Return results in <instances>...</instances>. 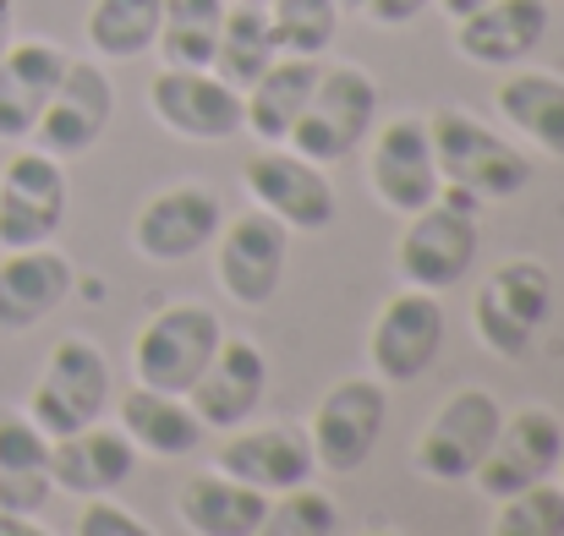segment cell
Here are the masks:
<instances>
[{"instance_id":"6da1fadb","label":"cell","mask_w":564,"mask_h":536,"mask_svg":"<svg viewBox=\"0 0 564 536\" xmlns=\"http://www.w3.org/2000/svg\"><path fill=\"white\" fill-rule=\"evenodd\" d=\"M427 132H433V160H438L444 186H460L477 203H505V197L527 192V181H532L527 149H516L482 116H471L460 105H438L427 116Z\"/></svg>"},{"instance_id":"7a4b0ae2","label":"cell","mask_w":564,"mask_h":536,"mask_svg":"<svg viewBox=\"0 0 564 536\" xmlns=\"http://www.w3.org/2000/svg\"><path fill=\"white\" fill-rule=\"evenodd\" d=\"M373 127H378L373 72L357 66V61H335V66L318 72L313 99H307V110L296 116L285 149H296L302 160H313V165L329 171V165H346V160L373 138Z\"/></svg>"},{"instance_id":"3957f363","label":"cell","mask_w":564,"mask_h":536,"mask_svg":"<svg viewBox=\"0 0 564 536\" xmlns=\"http://www.w3.org/2000/svg\"><path fill=\"white\" fill-rule=\"evenodd\" d=\"M554 318V274L538 258L499 263L471 296V329L499 361H521Z\"/></svg>"},{"instance_id":"277c9868","label":"cell","mask_w":564,"mask_h":536,"mask_svg":"<svg viewBox=\"0 0 564 536\" xmlns=\"http://www.w3.org/2000/svg\"><path fill=\"white\" fill-rule=\"evenodd\" d=\"M499 422H505V405L488 389H455V394H444L438 411L427 416L416 449H411L416 477H427L438 488L471 482V471L482 466V455L499 438Z\"/></svg>"},{"instance_id":"5b68a950","label":"cell","mask_w":564,"mask_h":536,"mask_svg":"<svg viewBox=\"0 0 564 536\" xmlns=\"http://www.w3.org/2000/svg\"><path fill=\"white\" fill-rule=\"evenodd\" d=\"M105 405H110V357L88 335H72L44 357V372L28 394V422L44 438H66L99 422Z\"/></svg>"},{"instance_id":"8992f818","label":"cell","mask_w":564,"mask_h":536,"mask_svg":"<svg viewBox=\"0 0 564 536\" xmlns=\"http://www.w3.org/2000/svg\"><path fill=\"white\" fill-rule=\"evenodd\" d=\"M225 340V324L214 307L203 302H171L160 307L138 340H132V378L160 389V394H187L197 383V372L208 367V357L219 351Z\"/></svg>"},{"instance_id":"52a82bcc","label":"cell","mask_w":564,"mask_h":536,"mask_svg":"<svg viewBox=\"0 0 564 536\" xmlns=\"http://www.w3.org/2000/svg\"><path fill=\"white\" fill-rule=\"evenodd\" d=\"M241 186H247V197H252L263 214H274L291 236H318V230H329V225H335V208H340L329 171L313 165V160H302V154L285 149V143H263V149L247 160Z\"/></svg>"},{"instance_id":"ba28073f","label":"cell","mask_w":564,"mask_h":536,"mask_svg":"<svg viewBox=\"0 0 564 536\" xmlns=\"http://www.w3.org/2000/svg\"><path fill=\"white\" fill-rule=\"evenodd\" d=\"M285 263H291V230L263 208L225 219L214 236V280L236 307H269L285 285Z\"/></svg>"},{"instance_id":"9c48e42d","label":"cell","mask_w":564,"mask_h":536,"mask_svg":"<svg viewBox=\"0 0 564 536\" xmlns=\"http://www.w3.org/2000/svg\"><path fill=\"white\" fill-rule=\"evenodd\" d=\"M477 247H482L477 214H466V208L433 197L422 214L405 219L400 247H394V269H400V280H405L411 291H433V296H438V291H449V285H460V280L471 274Z\"/></svg>"},{"instance_id":"30bf717a","label":"cell","mask_w":564,"mask_h":536,"mask_svg":"<svg viewBox=\"0 0 564 536\" xmlns=\"http://www.w3.org/2000/svg\"><path fill=\"white\" fill-rule=\"evenodd\" d=\"M564 455V422L549 405H521L499 422V438L494 449L482 455V466L471 471V488L482 499H510V493H527L538 482H554Z\"/></svg>"},{"instance_id":"8fae6325","label":"cell","mask_w":564,"mask_h":536,"mask_svg":"<svg viewBox=\"0 0 564 536\" xmlns=\"http://www.w3.org/2000/svg\"><path fill=\"white\" fill-rule=\"evenodd\" d=\"M383 422H389L383 383L378 378H340L307 422V444H313L318 471H335V477L362 471L383 438Z\"/></svg>"},{"instance_id":"7c38bea8","label":"cell","mask_w":564,"mask_h":536,"mask_svg":"<svg viewBox=\"0 0 564 536\" xmlns=\"http://www.w3.org/2000/svg\"><path fill=\"white\" fill-rule=\"evenodd\" d=\"M66 165L44 149H22L11 154V165L0 171V252H22V247H50L55 230L66 225Z\"/></svg>"},{"instance_id":"4fadbf2b","label":"cell","mask_w":564,"mask_h":536,"mask_svg":"<svg viewBox=\"0 0 564 536\" xmlns=\"http://www.w3.org/2000/svg\"><path fill=\"white\" fill-rule=\"evenodd\" d=\"M219 225H225L219 192L203 181H176L132 214V247L149 263H187L214 247Z\"/></svg>"},{"instance_id":"5bb4252c","label":"cell","mask_w":564,"mask_h":536,"mask_svg":"<svg viewBox=\"0 0 564 536\" xmlns=\"http://www.w3.org/2000/svg\"><path fill=\"white\" fill-rule=\"evenodd\" d=\"M154 121L182 143H230L241 138V94L208 66H165L149 83Z\"/></svg>"},{"instance_id":"9a60e30c","label":"cell","mask_w":564,"mask_h":536,"mask_svg":"<svg viewBox=\"0 0 564 536\" xmlns=\"http://www.w3.org/2000/svg\"><path fill=\"white\" fill-rule=\"evenodd\" d=\"M438 160H433V132L427 116H394L373 132L368 149V192L389 214L411 219L438 197Z\"/></svg>"},{"instance_id":"2e32d148","label":"cell","mask_w":564,"mask_h":536,"mask_svg":"<svg viewBox=\"0 0 564 536\" xmlns=\"http://www.w3.org/2000/svg\"><path fill=\"white\" fill-rule=\"evenodd\" d=\"M116 121V83L105 77L99 61H66L61 88L50 94L39 127H33V149L66 160H83Z\"/></svg>"},{"instance_id":"e0dca14e","label":"cell","mask_w":564,"mask_h":536,"mask_svg":"<svg viewBox=\"0 0 564 536\" xmlns=\"http://www.w3.org/2000/svg\"><path fill=\"white\" fill-rule=\"evenodd\" d=\"M444 351V307L433 291H400L378 307L368 329V361L378 383H416Z\"/></svg>"},{"instance_id":"ac0fdd59","label":"cell","mask_w":564,"mask_h":536,"mask_svg":"<svg viewBox=\"0 0 564 536\" xmlns=\"http://www.w3.org/2000/svg\"><path fill=\"white\" fill-rule=\"evenodd\" d=\"M214 466L258 493H291L302 482H313L318 460H313V444H307V427H291V422H269V427H230Z\"/></svg>"},{"instance_id":"d6986e66","label":"cell","mask_w":564,"mask_h":536,"mask_svg":"<svg viewBox=\"0 0 564 536\" xmlns=\"http://www.w3.org/2000/svg\"><path fill=\"white\" fill-rule=\"evenodd\" d=\"M549 28H554L549 0H488L455 22V55L488 72H510L538 55Z\"/></svg>"},{"instance_id":"ffe728a7","label":"cell","mask_w":564,"mask_h":536,"mask_svg":"<svg viewBox=\"0 0 564 536\" xmlns=\"http://www.w3.org/2000/svg\"><path fill=\"white\" fill-rule=\"evenodd\" d=\"M269 394V357L252 346V340H236L225 335L219 351L208 357V367L197 372V383L187 389V405L197 411L203 427H241Z\"/></svg>"},{"instance_id":"44dd1931","label":"cell","mask_w":564,"mask_h":536,"mask_svg":"<svg viewBox=\"0 0 564 536\" xmlns=\"http://www.w3.org/2000/svg\"><path fill=\"white\" fill-rule=\"evenodd\" d=\"M77 291V269L55 247H22L0 258V335H28Z\"/></svg>"},{"instance_id":"7402d4cb","label":"cell","mask_w":564,"mask_h":536,"mask_svg":"<svg viewBox=\"0 0 564 536\" xmlns=\"http://www.w3.org/2000/svg\"><path fill=\"white\" fill-rule=\"evenodd\" d=\"M66 50L55 39H11L0 55V143H28L50 94L66 77Z\"/></svg>"},{"instance_id":"603a6c76","label":"cell","mask_w":564,"mask_h":536,"mask_svg":"<svg viewBox=\"0 0 564 536\" xmlns=\"http://www.w3.org/2000/svg\"><path fill=\"white\" fill-rule=\"evenodd\" d=\"M132 471H138V444L121 427L88 422L66 438H50V477H55L61 493L105 499L121 482H132Z\"/></svg>"},{"instance_id":"cb8c5ba5","label":"cell","mask_w":564,"mask_h":536,"mask_svg":"<svg viewBox=\"0 0 564 536\" xmlns=\"http://www.w3.org/2000/svg\"><path fill=\"white\" fill-rule=\"evenodd\" d=\"M494 110H499V121L521 143H532L549 160H564V77L560 72L510 66V77L494 88Z\"/></svg>"},{"instance_id":"d4e9b609","label":"cell","mask_w":564,"mask_h":536,"mask_svg":"<svg viewBox=\"0 0 564 536\" xmlns=\"http://www.w3.org/2000/svg\"><path fill=\"white\" fill-rule=\"evenodd\" d=\"M318 72H324V61H313V55H274V66L241 94V132H252L258 143H285L296 116L313 99Z\"/></svg>"},{"instance_id":"484cf974","label":"cell","mask_w":564,"mask_h":536,"mask_svg":"<svg viewBox=\"0 0 564 536\" xmlns=\"http://www.w3.org/2000/svg\"><path fill=\"white\" fill-rule=\"evenodd\" d=\"M121 416V433L138 444V455H160V460H182L203 444V422L187 405V394H160L149 383H132L116 405Z\"/></svg>"},{"instance_id":"4316f807","label":"cell","mask_w":564,"mask_h":536,"mask_svg":"<svg viewBox=\"0 0 564 536\" xmlns=\"http://www.w3.org/2000/svg\"><path fill=\"white\" fill-rule=\"evenodd\" d=\"M263 510H269V493L225 477L219 466L187 477L182 493H176V515L192 536H252Z\"/></svg>"},{"instance_id":"83f0119b","label":"cell","mask_w":564,"mask_h":536,"mask_svg":"<svg viewBox=\"0 0 564 536\" xmlns=\"http://www.w3.org/2000/svg\"><path fill=\"white\" fill-rule=\"evenodd\" d=\"M55 493L50 477V438L28 422V411L0 416V510L6 515H39Z\"/></svg>"},{"instance_id":"f1b7e54d","label":"cell","mask_w":564,"mask_h":536,"mask_svg":"<svg viewBox=\"0 0 564 536\" xmlns=\"http://www.w3.org/2000/svg\"><path fill=\"white\" fill-rule=\"evenodd\" d=\"M274 55H280V44H274L269 11L263 6H247V0H230L225 6V22H219V44H214L208 72L225 77L236 94H247L274 66Z\"/></svg>"},{"instance_id":"f546056e","label":"cell","mask_w":564,"mask_h":536,"mask_svg":"<svg viewBox=\"0 0 564 536\" xmlns=\"http://www.w3.org/2000/svg\"><path fill=\"white\" fill-rule=\"evenodd\" d=\"M160 11L165 0H94L83 33L99 61H138L160 39Z\"/></svg>"},{"instance_id":"4dcf8cb0","label":"cell","mask_w":564,"mask_h":536,"mask_svg":"<svg viewBox=\"0 0 564 536\" xmlns=\"http://www.w3.org/2000/svg\"><path fill=\"white\" fill-rule=\"evenodd\" d=\"M230 0H165L160 11V61L165 66H208L214 44H219V22H225Z\"/></svg>"},{"instance_id":"1f68e13d","label":"cell","mask_w":564,"mask_h":536,"mask_svg":"<svg viewBox=\"0 0 564 536\" xmlns=\"http://www.w3.org/2000/svg\"><path fill=\"white\" fill-rule=\"evenodd\" d=\"M263 11H269V28H274L280 55H313V61H324V50L340 33V6L335 0H269Z\"/></svg>"},{"instance_id":"d6a6232c","label":"cell","mask_w":564,"mask_h":536,"mask_svg":"<svg viewBox=\"0 0 564 536\" xmlns=\"http://www.w3.org/2000/svg\"><path fill=\"white\" fill-rule=\"evenodd\" d=\"M335 521H340L335 499L318 493L313 482H302V488L269 499V510H263L252 536H335Z\"/></svg>"},{"instance_id":"836d02e7","label":"cell","mask_w":564,"mask_h":536,"mask_svg":"<svg viewBox=\"0 0 564 536\" xmlns=\"http://www.w3.org/2000/svg\"><path fill=\"white\" fill-rule=\"evenodd\" d=\"M488 536H564V488L538 482L527 493L499 499V515H494Z\"/></svg>"},{"instance_id":"e575fe53","label":"cell","mask_w":564,"mask_h":536,"mask_svg":"<svg viewBox=\"0 0 564 536\" xmlns=\"http://www.w3.org/2000/svg\"><path fill=\"white\" fill-rule=\"evenodd\" d=\"M77 536H154V532L105 493V499H88V510L77 515Z\"/></svg>"},{"instance_id":"d590c367","label":"cell","mask_w":564,"mask_h":536,"mask_svg":"<svg viewBox=\"0 0 564 536\" xmlns=\"http://www.w3.org/2000/svg\"><path fill=\"white\" fill-rule=\"evenodd\" d=\"M427 6H433V0H362V11L373 17L378 28H405V22H416Z\"/></svg>"},{"instance_id":"8d00e7d4","label":"cell","mask_w":564,"mask_h":536,"mask_svg":"<svg viewBox=\"0 0 564 536\" xmlns=\"http://www.w3.org/2000/svg\"><path fill=\"white\" fill-rule=\"evenodd\" d=\"M0 536H55V532H44L33 515H6L0 510Z\"/></svg>"},{"instance_id":"74e56055","label":"cell","mask_w":564,"mask_h":536,"mask_svg":"<svg viewBox=\"0 0 564 536\" xmlns=\"http://www.w3.org/2000/svg\"><path fill=\"white\" fill-rule=\"evenodd\" d=\"M11 39H17V0H0V55L11 50Z\"/></svg>"},{"instance_id":"f35d334b","label":"cell","mask_w":564,"mask_h":536,"mask_svg":"<svg viewBox=\"0 0 564 536\" xmlns=\"http://www.w3.org/2000/svg\"><path fill=\"white\" fill-rule=\"evenodd\" d=\"M433 6H438V11L449 17V22H460V17H471L477 6H488V0H433Z\"/></svg>"},{"instance_id":"ab89813d","label":"cell","mask_w":564,"mask_h":536,"mask_svg":"<svg viewBox=\"0 0 564 536\" xmlns=\"http://www.w3.org/2000/svg\"><path fill=\"white\" fill-rule=\"evenodd\" d=\"M362 536H405V532H389V526H373V532H362Z\"/></svg>"},{"instance_id":"60d3db41","label":"cell","mask_w":564,"mask_h":536,"mask_svg":"<svg viewBox=\"0 0 564 536\" xmlns=\"http://www.w3.org/2000/svg\"><path fill=\"white\" fill-rule=\"evenodd\" d=\"M335 6H340V11H362V0H335Z\"/></svg>"},{"instance_id":"b9f144b4","label":"cell","mask_w":564,"mask_h":536,"mask_svg":"<svg viewBox=\"0 0 564 536\" xmlns=\"http://www.w3.org/2000/svg\"><path fill=\"white\" fill-rule=\"evenodd\" d=\"M554 482H560V488H564V455H560V471H554Z\"/></svg>"},{"instance_id":"7bdbcfd3","label":"cell","mask_w":564,"mask_h":536,"mask_svg":"<svg viewBox=\"0 0 564 536\" xmlns=\"http://www.w3.org/2000/svg\"><path fill=\"white\" fill-rule=\"evenodd\" d=\"M247 6H269V0H247Z\"/></svg>"}]
</instances>
